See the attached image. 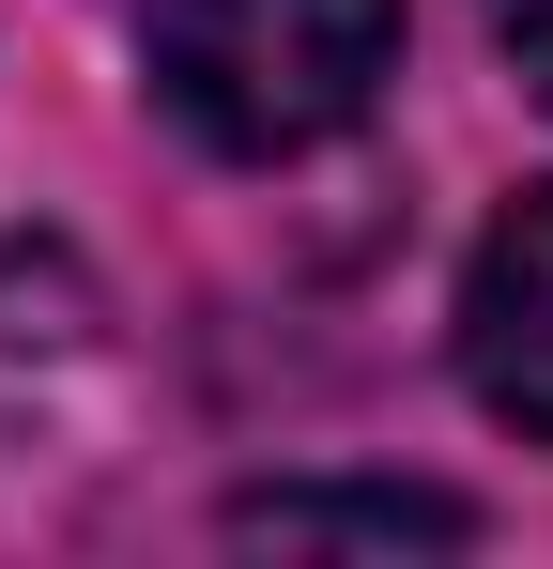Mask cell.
Wrapping results in <instances>:
<instances>
[{"instance_id": "6da1fadb", "label": "cell", "mask_w": 553, "mask_h": 569, "mask_svg": "<svg viewBox=\"0 0 553 569\" xmlns=\"http://www.w3.org/2000/svg\"><path fill=\"white\" fill-rule=\"evenodd\" d=\"M400 78V0H154V93L215 154H308Z\"/></svg>"}, {"instance_id": "7a4b0ae2", "label": "cell", "mask_w": 553, "mask_h": 569, "mask_svg": "<svg viewBox=\"0 0 553 569\" xmlns=\"http://www.w3.org/2000/svg\"><path fill=\"white\" fill-rule=\"evenodd\" d=\"M461 385L553 447V186H523L492 216L476 278H461Z\"/></svg>"}, {"instance_id": "3957f363", "label": "cell", "mask_w": 553, "mask_h": 569, "mask_svg": "<svg viewBox=\"0 0 553 569\" xmlns=\"http://www.w3.org/2000/svg\"><path fill=\"white\" fill-rule=\"evenodd\" d=\"M247 539H476L446 492H247Z\"/></svg>"}, {"instance_id": "277c9868", "label": "cell", "mask_w": 553, "mask_h": 569, "mask_svg": "<svg viewBox=\"0 0 553 569\" xmlns=\"http://www.w3.org/2000/svg\"><path fill=\"white\" fill-rule=\"evenodd\" d=\"M492 47L523 62V93L553 108V0H492Z\"/></svg>"}]
</instances>
